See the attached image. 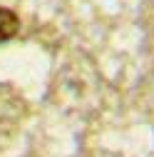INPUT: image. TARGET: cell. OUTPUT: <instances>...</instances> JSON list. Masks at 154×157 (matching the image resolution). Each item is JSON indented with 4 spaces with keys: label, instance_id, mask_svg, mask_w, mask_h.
<instances>
[{
    "label": "cell",
    "instance_id": "6da1fadb",
    "mask_svg": "<svg viewBox=\"0 0 154 157\" xmlns=\"http://www.w3.org/2000/svg\"><path fill=\"white\" fill-rule=\"evenodd\" d=\"M17 33H20V17H17V13L0 5V43H8L13 37H17Z\"/></svg>",
    "mask_w": 154,
    "mask_h": 157
}]
</instances>
